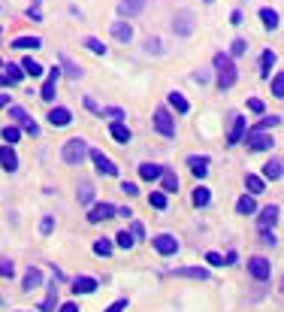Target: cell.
<instances>
[{"mask_svg": "<svg viewBox=\"0 0 284 312\" xmlns=\"http://www.w3.org/2000/svg\"><path fill=\"white\" fill-rule=\"evenodd\" d=\"M215 70H218V88H221V91L233 88V82H236V76H239L233 58H230V55H215Z\"/></svg>", "mask_w": 284, "mask_h": 312, "instance_id": "6da1fadb", "label": "cell"}, {"mask_svg": "<svg viewBox=\"0 0 284 312\" xmlns=\"http://www.w3.org/2000/svg\"><path fill=\"white\" fill-rule=\"evenodd\" d=\"M61 155H63V161H67V164H73V167H76V164H82V161H85V155H88V142H85L82 137L67 139Z\"/></svg>", "mask_w": 284, "mask_h": 312, "instance_id": "7a4b0ae2", "label": "cell"}, {"mask_svg": "<svg viewBox=\"0 0 284 312\" xmlns=\"http://www.w3.org/2000/svg\"><path fill=\"white\" fill-rule=\"evenodd\" d=\"M155 128H158V134H163L166 139L176 137V118H172L166 109H155Z\"/></svg>", "mask_w": 284, "mask_h": 312, "instance_id": "3957f363", "label": "cell"}, {"mask_svg": "<svg viewBox=\"0 0 284 312\" xmlns=\"http://www.w3.org/2000/svg\"><path fill=\"white\" fill-rule=\"evenodd\" d=\"M245 142H248V149H251V152H266V149H272V145H275V139L269 137L266 131H251Z\"/></svg>", "mask_w": 284, "mask_h": 312, "instance_id": "277c9868", "label": "cell"}, {"mask_svg": "<svg viewBox=\"0 0 284 312\" xmlns=\"http://www.w3.org/2000/svg\"><path fill=\"white\" fill-rule=\"evenodd\" d=\"M176 34L179 36H190L193 34V12H190V9L176 12Z\"/></svg>", "mask_w": 284, "mask_h": 312, "instance_id": "5b68a950", "label": "cell"}, {"mask_svg": "<svg viewBox=\"0 0 284 312\" xmlns=\"http://www.w3.org/2000/svg\"><path fill=\"white\" fill-rule=\"evenodd\" d=\"M151 243H155V248H158L160 255H176V252H179V240H176L172 234H160Z\"/></svg>", "mask_w": 284, "mask_h": 312, "instance_id": "8992f818", "label": "cell"}, {"mask_svg": "<svg viewBox=\"0 0 284 312\" xmlns=\"http://www.w3.org/2000/svg\"><path fill=\"white\" fill-rule=\"evenodd\" d=\"M58 79H61V70L52 67V70H49V79H46V85H42V91H39V97H42L46 103H52V100H55V85H58Z\"/></svg>", "mask_w": 284, "mask_h": 312, "instance_id": "52a82bcc", "label": "cell"}, {"mask_svg": "<svg viewBox=\"0 0 284 312\" xmlns=\"http://www.w3.org/2000/svg\"><path fill=\"white\" fill-rule=\"evenodd\" d=\"M91 161H94V167L100 170V173H106V176H115V173H118V167H115V164H112V161H109V158L100 152V149H94V152H91Z\"/></svg>", "mask_w": 284, "mask_h": 312, "instance_id": "ba28073f", "label": "cell"}, {"mask_svg": "<svg viewBox=\"0 0 284 312\" xmlns=\"http://www.w3.org/2000/svg\"><path fill=\"white\" fill-rule=\"evenodd\" d=\"M248 270H251V276L260 279V282H263V279H269V273H272V267H269V261H266V258H251V261H248Z\"/></svg>", "mask_w": 284, "mask_h": 312, "instance_id": "9c48e42d", "label": "cell"}, {"mask_svg": "<svg viewBox=\"0 0 284 312\" xmlns=\"http://www.w3.org/2000/svg\"><path fill=\"white\" fill-rule=\"evenodd\" d=\"M115 215V206L112 203H97L91 212H88V221L91 224H100V221H106V218H112Z\"/></svg>", "mask_w": 284, "mask_h": 312, "instance_id": "30bf717a", "label": "cell"}, {"mask_svg": "<svg viewBox=\"0 0 284 312\" xmlns=\"http://www.w3.org/2000/svg\"><path fill=\"white\" fill-rule=\"evenodd\" d=\"M242 137H245V118H242V115H233V124H230L227 142H230V145H236V142H242Z\"/></svg>", "mask_w": 284, "mask_h": 312, "instance_id": "8fae6325", "label": "cell"}, {"mask_svg": "<svg viewBox=\"0 0 284 312\" xmlns=\"http://www.w3.org/2000/svg\"><path fill=\"white\" fill-rule=\"evenodd\" d=\"M0 167H3L6 173H15V170H18V158H15V152H12V145L0 149Z\"/></svg>", "mask_w": 284, "mask_h": 312, "instance_id": "7c38bea8", "label": "cell"}, {"mask_svg": "<svg viewBox=\"0 0 284 312\" xmlns=\"http://www.w3.org/2000/svg\"><path fill=\"white\" fill-rule=\"evenodd\" d=\"M70 121H73V115H70V109H63V106H58V109L49 112V124H52V128H67Z\"/></svg>", "mask_w": 284, "mask_h": 312, "instance_id": "4fadbf2b", "label": "cell"}, {"mask_svg": "<svg viewBox=\"0 0 284 312\" xmlns=\"http://www.w3.org/2000/svg\"><path fill=\"white\" fill-rule=\"evenodd\" d=\"M188 167H190V173L196 176V179H203V176L209 173V158H206V155H203V158H200V155H190Z\"/></svg>", "mask_w": 284, "mask_h": 312, "instance_id": "5bb4252c", "label": "cell"}, {"mask_svg": "<svg viewBox=\"0 0 284 312\" xmlns=\"http://www.w3.org/2000/svg\"><path fill=\"white\" fill-rule=\"evenodd\" d=\"M275 221H278V206H266L263 212H260V218H257L260 231H269V227H275Z\"/></svg>", "mask_w": 284, "mask_h": 312, "instance_id": "9a60e30c", "label": "cell"}, {"mask_svg": "<svg viewBox=\"0 0 284 312\" xmlns=\"http://www.w3.org/2000/svg\"><path fill=\"white\" fill-rule=\"evenodd\" d=\"M172 276H185V279H200V282H206V279H209V270H203V267H179V270H172Z\"/></svg>", "mask_w": 284, "mask_h": 312, "instance_id": "2e32d148", "label": "cell"}, {"mask_svg": "<svg viewBox=\"0 0 284 312\" xmlns=\"http://www.w3.org/2000/svg\"><path fill=\"white\" fill-rule=\"evenodd\" d=\"M73 291H76V294H91V291H97V279L79 276L76 282H73Z\"/></svg>", "mask_w": 284, "mask_h": 312, "instance_id": "e0dca14e", "label": "cell"}, {"mask_svg": "<svg viewBox=\"0 0 284 312\" xmlns=\"http://www.w3.org/2000/svg\"><path fill=\"white\" fill-rule=\"evenodd\" d=\"M118 9H121V15H139L145 9V0H121Z\"/></svg>", "mask_w": 284, "mask_h": 312, "instance_id": "ac0fdd59", "label": "cell"}, {"mask_svg": "<svg viewBox=\"0 0 284 312\" xmlns=\"http://www.w3.org/2000/svg\"><path fill=\"white\" fill-rule=\"evenodd\" d=\"M281 161H278V158H272V161H266V164H263V176H266V179H272V182H275V179H281Z\"/></svg>", "mask_w": 284, "mask_h": 312, "instance_id": "d6986e66", "label": "cell"}, {"mask_svg": "<svg viewBox=\"0 0 284 312\" xmlns=\"http://www.w3.org/2000/svg\"><path fill=\"white\" fill-rule=\"evenodd\" d=\"M160 173H163V167H160V164H142V167H139V176H142L145 182L160 179Z\"/></svg>", "mask_w": 284, "mask_h": 312, "instance_id": "ffe728a7", "label": "cell"}, {"mask_svg": "<svg viewBox=\"0 0 284 312\" xmlns=\"http://www.w3.org/2000/svg\"><path fill=\"white\" fill-rule=\"evenodd\" d=\"M260 18H263V25H266L269 31H275V28H278V12H275V9L263 6V9H260Z\"/></svg>", "mask_w": 284, "mask_h": 312, "instance_id": "44dd1931", "label": "cell"}, {"mask_svg": "<svg viewBox=\"0 0 284 312\" xmlns=\"http://www.w3.org/2000/svg\"><path fill=\"white\" fill-rule=\"evenodd\" d=\"M39 282H42V273H39L36 267H31V270L25 273V291H33V288H39Z\"/></svg>", "mask_w": 284, "mask_h": 312, "instance_id": "7402d4cb", "label": "cell"}, {"mask_svg": "<svg viewBox=\"0 0 284 312\" xmlns=\"http://www.w3.org/2000/svg\"><path fill=\"white\" fill-rule=\"evenodd\" d=\"M109 131H112V137L118 139V142H130V128H127V124L112 121V128H109Z\"/></svg>", "mask_w": 284, "mask_h": 312, "instance_id": "603a6c76", "label": "cell"}, {"mask_svg": "<svg viewBox=\"0 0 284 312\" xmlns=\"http://www.w3.org/2000/svg\"><path fill=\"white\" fill-rule=\"evenodd\" d=\"M112 34H115V39H121V43H130L133 31H130V25H124V22H115L112 25Z\"/></svg>", "mask_w": 284, "mask_h": 312, "instance_id": "cb8c5ba5", "label": "cell"}, {"mask_svg": "<svg viewBox=\"0 0 284 312\" xmlns=\"http://www.w3.org/2000/svg\"><path fill=\"white\" fill-rule=\"evenodd\" d=\"M209 200H212L209 188H206V185H196V191H193V206H209Z\"/></svg>", "mask_w": 284, "mask_h": 312, "instance_id": "d4e9b609", "label": "cell"}, {"mask_svg": "<svg viewBox=\"0 0 284 312\" xmlns=\"http://www.w3.org/2000/svg\"><path fill=\"white\" fill-rule=\"evenodd\" d=\"M260 73H263V79H269V73L275 67V52H263V58H260Z\"/></svg>", "mask_w": 284, "mask_h": 312, "instance_id": "484cf974", "label": "cell"}, {"mask_svg": "<svg viewBox=\"0 0 284 312\" xmlns=\"http://www.w3.org/2000/svg\"><path fill=\"white\" fill-rule=\"evenodd\" d=\"M42 43H39V36H18L15 43H12V49H39Z\"/></svg>", "mask_w": 284, "mask_h": 312, "instance_id": "4316f807", "label": "cell"}, {"mask_svg": "<svg viewBox=\"0 0 284 312\" xmlns=\"http://www.w3.org/2000/svg\"><path fill=\"white\" fill-rule=\"evenodd\" d=\"M254 209H257L254 197H248V194H245V197H239V203H236V212H239V215H251Z\"/></svg>", "mask_w": 284, "mask_h": 312, "instance_id": "83f0119b", "label": "cell"}, {"mask_svg": "<svg viewBox=\"0 0 284 312\" xmlns=\"http://www.w3.org/2000/svg\"><path fill=\"white\" fill-rule=\"evenodd\" d=\"M91 200H94V185H91V182H82V188H79V203L88 206Z\"/></svg>", "mask_w": 284, "mask_h": 312, "instance_id": "f1b7e54d", "label": "cell"}, {"mask_svg": "<svg viewBox=\"0 0 284 312\" xmlns=\"http://www.w3.org/2000/svg\"><path fill=\"white\" fill-rule=\"evenodd\" d=\"M169 106H172L176 112H188V109H190V103L179 94V91H172V94H169Z\"/></svg>", "mask_w": 284, "mask_h": 312, "instance_id": "f546056e", "label": "cell"}, {"mask_svg": "<svg viewBox=\"0 0 284 312\" xmlns=\"http://www.w3.org/2000/svg\"><path fill=\"white\" fill-rule=\"evenodd\" d=\"M160 179H163V191H179V176H176V173L163 170V173H160Z\"/></svg>", "mask_w": 284, "mask_h": 312, "instance_id": "4dcf8cb0", "label": "cell"}, {"mask_svg": "<svg viewBox=\"0 0 284 312\" xmlns=\"http://www.w3.org/2000/svg\"><path fill=\"white\" fill-rule=\"evenodd\" d=\"M3 70H6V76H3L6 82H18V79L25 76V70H21V64H6Z\"/></svg>", "mask_w": 284, "mask_h": 312, "instance_id": "1f68e13d", "label": "cell"}, {"mask_svg": "<svg viewBox=\"0 0 284 312\" xmlns=\"http://www.w3.org/2000/svg\"><path fill=\"white\" fill-rule=\"evenodd\" d=\"M245 185H248V191H251V194H263V179H260V176L248 173V176H245Z\"/></svg>", "mask_w": 284, "mask_h": 312, "instance_id": "d6a6232c", "label": "cell"}, {"mask_svg": "<svg viewBox=\"0 0 284 312\" xmlns=\"http://www.w3.org/2000/svg\"><path fill=\"white\" fill-rule=\"evenodd\" d=\"M55 303H58V288L52 285V288H49V297L42 300V306H39V309H42V312H52V309H55Z\"/></svg>", "mask_w": 284, "mask_h": 312, "instance_id": "836d02e7", "label": "cell"}, {"mask_svg": "<svg viewBox=\"0 0 284 312\" xmlns=\"http://www.w3.org/2000/svg\"><path fill=\"white\" fill-rule=\"evenodd\" d=\"M21 70H25V73H28V76H31V79H36V76H42V67H39V64H36V61H31V58H28V61H25V64H21Z\"/></svg>", "mask_w": 284, "mask_h": 312, "instance_id": "e575fe53", "label": "cell"}, {"mask_svg": "<svg viewBox=\"0 0 284 312\" xmlns=\"http://www.w3.org/2000/svg\"><path fill=\"white\" fill-rule=\"evenodd\" d=\"M61 64L67 67V76H70V79H79V76H82V70L76 67V64H73V61H70L67 55H61Z\"/></svg>", "mask_w": 284, "mask_h": 312, "instance_id": "d590c367", "label": "cell"}, {"mask_svg": "<svg viewBox=\"0 0 284 312\" xmlns=\"http://www.w3.org/2000/svg\"><path fill=\"white\" fill-rule=\"evenodd\" d=\"M148 203H151L155 209H166V194H163V191H151Z\"/></svg>", "mask_w": 284, "mask_h": 312, "instance_id": "8d00e7d4", "label": "cell"}, {"mask_svg": "<svg viewBox=\"0 0 284 312\" xmlns=\"http://www.w3.org/2000/svg\"><path fill=\"white\" fill-rule=\"evenodd\" d=\"M85 46H88L94 55H106V46H103L100 39H94V36H88V39H85Z\"/></svg>", "mask_w": 284, "mask_h": 312, "instance_id": "74e56055", "label": "cell"}, {"mask_svg": "<svg viewBox=\"0 0 284 312\" xmlns=\"http://www.w3.org/2000/svg\"><path fill=\"white\" fill-rule=\"evenodd\" d=\"M245 49H248V43H245V39H233L230 55H233V58H239V55H245Z\"/></svg>", "mask_w": 284, "mask_h": 312, "instance_id": "f35d334b", "label": "cell"}, {"mask_svg": "<svg viewBox=\"0 0 284 312\" xmlns=\"http://www.w3.org/2000/svg\"><path fill=\"white\" fill-rule=\"evenodd\" d=\"M272 94H275V97H284V73H278V76L272 79Z\"/></svg>", "mask_w": 284, "mask_h": 312, "instance_id": "ab89813d", "label": "cell"}, {"mask_svg": "<svg viewBox=\"0 0 284 312\" xmlns=\"http://www.w3.org/2000/svg\"><path fill=\"white\" fill-rule=\"evenodd\" d=\"M94 252L106 258V255H112V243H109V240H97V243H94Z\"/></svg>", "mask_w": 284, "mask_h": 312, "instance_id": "60d3db41", "label": "cell"}, {"mask_svg": "<svg viewBox=\"0 0 284 312\" xmlns=\"http://www.w3.org/2000/svg\"><path fill=\"white\" fill-rule=\"evenodd\" d=\"M115 240H118V245H121V248H130V245L136 243V240H133V237H130V231H121V234H118V237H115Z\"/></svg>", "mask_w": 284, "mask_h": 312, "instance_id": "b9f144b4", "label": "cell"}, {"mask_svg": "<svg viewBox=\"0 0 284 312\" xmlns=\"http://www.w3.org/2000/svg\"><path fill=\"white\" fill-rule=\"evenodd\" d=\"M103 115H106V118H112V121H118V118H124V109H118V106H109V109H103Z\"/></svg>", "mask_w": 284, "mask_h": 312, "instance_id": "7bdbcfd3", "label": "cell"}, {"mask_svg": "<svg viewBox=\"0 0 284 312\" xmlns=\"http://www.w3.org/2000/svg\"><path fill=\"white\" fill-rule=\"evenodd\" d=\"M130 237H133V240H142V237H145V227H142V221H133V224H130Z\"/></svg>", "mask_w": 284, "mask_h": 312, "instance_id": "ee69618b", "label": "cell"}, {"mask_svg": "<svg viewBox=\"0 0 284 312\" xmlns=\"http://www.w3.org/2000/svg\"><path fill=\"white\" fill-rule=\"evenodd\" d=\"M3 139H6V145H12L18 139V128H3Z\"/></svg>", "mask_w": 284, "mask_h": 312, "instance_id": "f6af8a7d", "label": "cell"}, {"mask_svg": "<svg viewBox=\"0 0 284 312\" xmlns=\"http://www.w3.org/2000/svg\"><path fill=\"white\" fill-rule=\"evenodd\" d=\"M12 118H15L18 124H25V121H31V118H28V112H25L21 106H12Z\"/></svg>", "mask_w": 284, "mask_h": 312, "instance_id": "bcb514c9", "label": "cell"}, {"mask_svg": "<svg viewBox=\"0 0 284 312\" xmlns=\"http://www.w3.org/2000/svg\"><path fill=\"white\" fill-rule=\"evenodd\" d=\"M12 273H15V267H12V261H0V279H3V276L9 279V276H12Z\"/></svg>", "mask_w": 284, "mask_h": 312, "instance_id": "7dc6e473", "label": "cell"}, {"mask_svg": "<svg viewBox=\"0 0 284 312\" xmlns=\"http://www.w3.org/2000/svg\"><path fill=\"white\" fill-rule=\"evenodd\" d=\"M206 261H209L212 267H221V264H224V258L218 255V252H206Z\"/></svg>", "mask_w": 284, "mask_h": 312, "instance_id": "c3c4849f", "label": "cell"}, {"mask_svg": "<svg viewBox=\"0 0 284 312\" xmlns=\"http://www.w3.org/2000/svg\"><path fill=\"white\" fill-rule=\"evenodd\" d=\"M248 109H251V112H263L266 106H263V100H260V97H248Z\"/></svg>", "mask_w": 284, "mask_h": 312, "instance_id": "681fc988", "label": "cell"}, {"mask_svg": "<svg viewBox=\"0 0 284 312\" xmlns=\"http://www.w3.org/2000/svg\"><path fill=\"white\" fill-rule=\"evenodd\" d=\"M275 124H278V118H275V115H272V118H263V121H260V128H257V131H266V128H275Z\"/></svg>", "mask_w": 284, "mask_h": 312, "instance_id": "f907efd6", "label": "cell"}, {"mask_svg": "<svg viewBox=\"0 0 284 312\" xmlns=\"http://www.w3.org/2000/svg\"><path fill=\"white\" fill-rule=\"evenodd\" d=\"M124 309H127V300H115V303H112L106 312H124Z\"/></svg>", "mask_w": 284, "mask_h": 312, "instance_id": "816d5d0a", "label": "cell"}, {"mask_svg": "<svg viewBox=\"0 0 284 312\" xmlns=\"http://www.w3.org/2000/svg\"><path fill=\"white\" fill-rule=\"evenodd\" d=\"M121 191H124L127 197H133V194H139V191H136V185H133V182H124V185H121Z\"/></svg>", "mask_w": 284, "mask_h": 312, "instance_id": "f5cc1de1", "label": "cell"}, {"mask_svg": "<svg viewBox=\"0 0 284 312\" xmlns=\"http://www.w3.org/2000/svg\"><path fill=\"white\" fill-rule=\"evenodd\" d=\"M52 227H55V221H52V218H42V224H39V231H42V234H49Z\"/></svg>", "mask_w": 284, "mask_h": 312, "instance_id": "db71d44e", "label": "cell"}, {"mask_svg": "<svg viewBox=\"0 0 284 312\" xmlns=\"http://www.w3.org/2000/svg\"><path fill=\"white\" fill-rule=\"evenodd\" d=\"M263 243H266V245H275V234H269V231H263Z\"/></svg>", "mask_w": 284, "mask_h": 312, "instance_id": "11a10c76", "label": "cell"}, {"mask_svg": "<svg viewBox=\"0 0 284 312\" xmlns=\"http://www.w3.org/2000/svg\"><path fill=\"white\" fill-rule=\"evenodd\" d=\"M28 15H31L33 22H39V18H42V12H39V6H31V12H28Z\"/></svg>", "mask_w": 284, "mask_h": 312, "instance_id": "9f6ffc18", "label": "cell"}, {"mask_svg": "<svg viewBox=\"0 0 284 312\" xmlns=\"http://www.w3.org/2000/svg\"><path fill=\"white\" fill-rule=\"evenodd\" d=\"M230 22H233V25H242V12H239V9H236V12H233V15H230Z\"/></svg>", "mask_w": 284, "mask_h": 312, "instance_id": "6f0895ef", "label": "cell"}, {"mask_svg": "<svg viewBox=\"0 0 284 312\" xmlns=\"http://www.w3.org/2000/svg\"><path fill=\"white\" fill-rule=\"evenodd\" d=\"M61 312H79V306H76V303H63Z\"/></svg>", "mask_w": 284, "mask_h": 312, "instance_id": "680465c9", "label": "cell"}, {"mask_svg": "<svg viewBox=\"0 0 284 312\" xmlns=\"http://www.w3.org/2000/svg\"><path fill=\"white\" fill-rule=\"evenodd\" d=\"M145 46H148V52H160V49H158V46H160L158 39H148V43H145Z\"/></svg>", "mask_w": 284, "mask_h": 312, "instance_id": "91938a15", "label": "cell"}, {"mask_svg": "<svg viewBox=\"0 0 284 312\" xmlns=\"http://www.w3.org/2000/svg\"><path fill=\"white\" fill-rule=\"evenodd\" d=\"M6 103H9V94H0V109H3Z\"/></svg>", "mask_w": 284, "mask_h": 312, "instance_id": "94428289", "label": "cell"}, {"mask_svg": "<svg viewBox=\"0 0 284 312\" xmlns=\"http://www.w3.org/2000/svg\"><path fill=\"white\" fill-rule=\"evenodd\" d=\"M281 294H284V279H281Z\"/></svg>", "mask_w": 284, "mask_h": 312, "instance_id": "6125c7cd", "label": "cell"}]
</instances>
